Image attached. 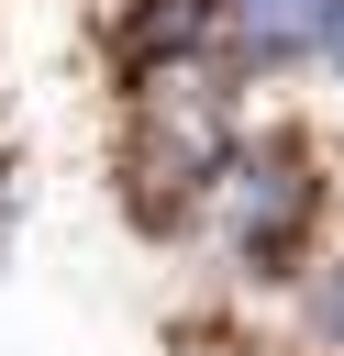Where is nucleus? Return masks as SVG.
<instances>
[{
	"instance_id": "f257e3e1",
	"label": "nucleus",
	"mask_w": 344,
	"mask_h": 356,
	"mask_svg": "<svg viewBox=\"0 0 344 356\" xmlns=\"http://www.w3.org/2000/svg\"><path fill=\"white\" fill-rule=\"evenodd\" d=\"M200 211H211V234H222V256L244 278H277L311 245V222H322V178H311V156L289 134H266V145H233L222 156V178H211Z\"/></svg>"
},
{
	"instance_id": "f03ea898",
	"label": "nucleus",
	"mask_w": 344,
	"mask_h": 356,
	"mask_svg": "<svg viewBox=\"0 0 344 356\" xmlns=\"http://www.w3.org/2000/svg\"><path fill=\"white\" fill-rule=\"evenodd\" d=\"M111 33H122V67H133V78H166V67H200V56H211L222 0H122Z\"/></svg>"
},
{
	"instance_id": "7ed1b4c3",
	"label": "nucleus",
	"mask_w": 344,
	"mask_h": 356,
	"mask_svg": "<svg viewBox=\"0 0 344 356\" xmlns=\"http://www.w3.org/2000/svg\"><path fill=\"white\" fill-rule=\"evenodd\" d=\"M322 33H333V0H222V56L233 67H300V56H322Z\"/></svg>"
},
{
	"instance_id": "20e7f679",
	"label": "nucleus",
	"mask_w": 344,
	"mask_h": 356,
	"mask_svg": "<svg viewBox=\"0 0 344 356\" xmlns=\"http://www.w3.org/2000/svg\"><path fill=\"white\" fill-rule=\"evenodd\" d=\"M300 312H311V334L344 356V267H311V289H300Z\"/></svg>"
},
{
	"instance_id": "39448f33",
	"label": "nucleus",
	"mask_w": 344,
	"mask_h": 356,
	"mask_svg": "<svg viewBox=\"0 0 344 356\" xmlns=\"http://www.w3.org/2000/svg\"><path fill=\"white\" fill-rule=\"evenodd\" d=\"M322 56H333V67H344V0H333V33H322Z\"/></svg>"
}]
</instances>
